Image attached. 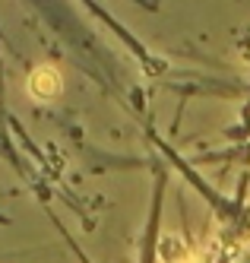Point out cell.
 I'll return each mask as SVG.
<instances>
[{"mask_svg":"<svg viewBox=\"0 0 250 263\" xmlns=\"http://www.w3.org/2000/svg\"><path fill=\"white\" fill-rule=\"evenodd\" d=\"M54 89H57V73H51L48 67H42V73H35V77H32V92H35V96H42V99H48V96H54Z\"/></svg>","mask_w":250,"mask_h":263,"instance_id":"6da1fadb","label":"cell"}]
</instances>
